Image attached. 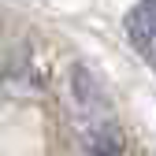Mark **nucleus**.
Returning a JSON list of instances; mask_svg holds the SVG:
<instances>
[{
    "label": "nucleus",
    "mask_w": 156,
    "mask_h": 156,
    "mask_svg": "<svg viewBox=\"0 0 156 156\" xmlns=\"http://www.w3.org/2000/svg\"><path fill=\"white\" fill-rule=\"evenodd\" d=\"M67 86H71V101L74 108H82L86 119H112V97L104 82L97 78V71L82 60H74L67 71Z\"/></svg>",
    "instance_id": "1"
},
{
    "label": "nucleus",
    "mask_w": 156,
    "mask_h": 156,
    "mask_svg": "<svg viewBox=\"0 0 156 156\" xmlns=\"http://www.w3.org/2000/svg\"><path fill=\"white\" fill-rule=\"evenodd\" d=\"M78 145L89 156H123V130L112 119H78Z\"/></svg>",
    "instance_id": "2"
},
{
    "label": "nucleus",
    "mask_w": 156,
    "mask_h": 156,
    "mask_svg": "<svg viewBox=\"0 0 156 156\" xmlns=\"http://www.w3.org/2000/svg\"><path fill=\"white\" fill-rule=\"evenodd\" d=\"M0 34H4V23H0Z\"/></svg>",
    "instance_id": "3"
}]
</instances>
